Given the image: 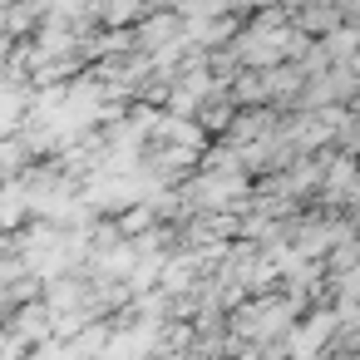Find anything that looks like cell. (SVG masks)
<instances>
[{
  "instance_id": "obj_1",
  "label": "cell",
  "mask_w": 360,
  "mask_h": 360,
  "mask_svg": "<svg viewBox=\"0 0 360 360\" xmlns=\"http://www.w3.org/2000/svg\"><path fill=\"white\" fill-rule=\"evenodd\" d=\"M20 109H25V94H20V89H0V134L15 124Z\"/></svg>"
}]
</instances>
